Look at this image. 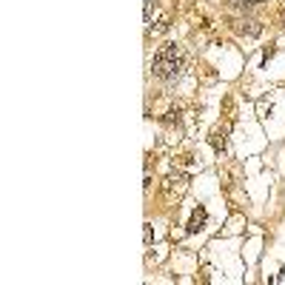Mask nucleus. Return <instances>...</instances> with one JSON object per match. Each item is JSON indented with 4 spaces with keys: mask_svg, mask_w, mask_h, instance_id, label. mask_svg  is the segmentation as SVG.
<instances>
[{
    "mask_svg": "<svg viewBox=\"0 0 285 285\" xmlns=\"http://www.w3.org/2000/svg\"><path fill=\"white\" fill-rule=\"evenodd\" d=\"M152 71H154V77H160V80H174V77H180V71H183V49H180L177 43L163 46L160 52L154 54Z\"/></svg>",
    "mask_w": 285,
    "mask_h": 285,
    "instance_id": "f257e3e1",
    "label": "nucleus"
},
{
    "mask_svg": "<svg viewBox=\"0 0 285 285\" xmlns=\"http://www.w3.org/2000/svg\"><path fill=\"white\" fill-rule=\"evenodd\" d=\"M186 186H188V174L177 171V174H169V177H166L163 191H166L169 197H174V194H183V191H186Z\"/></svg>",
    "mask_w": 285,
    "mask_h": 285,
    "instance_id": "f03ea898",
    "label": "nucleus"
},
{
    "mask_svg": "<svg viewBox=\"0 0 285 285\" xmlns=\"http://www.w3.org/2000/svg\"><path fill=\"white\" fill-rule=\"evenodd\" d=\"M231 26L245 37H257L259 32H262V26H259L257 20H231Z\"/></svg>",
    "mask_w": 285,
    "mask_h": 285,
    "instance_id": "7ed1b4c3",
    "label": "nucleus"
},
{
    "mask_svg": "<svg viewBox=\"0 0 285 285\" xmlns=\"http://www.w3.org/2000/svg\"><path fill=\"white\" fill-rule=\"evenodd\" d=\"M205 217H208V214H205V208H197L194 217H191V223H188V231H191V234L200 231V228L205 225Z\"/></svg>",
    "mask_w": 285,
    "mask_h": 285,
    "instance_id": "20e7f679",
    "label": "nucleus"
},
{
    "mask_svg": "<svg viewBox=\"0 0 285 285\" xmlns=\"http://www.w3.org/2000/svg\"><path fill=\"white\" fill-rule=\"evenodd\" d=\"M228 6H242V9H254V6H259V0H225Z\"/></svg>",
    "mask_w": 285,
    "mask_h": 285,
    "instance_id": "39448f33",
    "label": "nucleus"
},
{
    "mask_svg": "<svg viewBox=\"0 0 285 285\" xmlns=\"http://www.w3.org/2000/svg\"><path fill=\"white\" fill-rule=\"evenodd\" d=\"M282 18H285V6H282Z\"/></svg>",
    "mask_w": 285,
    "mask_h": 285,
    "instance_id": "423d86ee",
    "label": "nucleus"
}]
</instances>
